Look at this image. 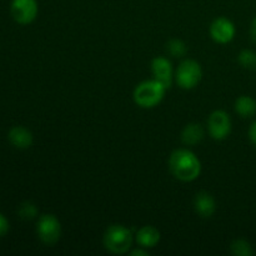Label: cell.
Listing matches in <instances>:
<instances>
[{
  "label": "cell",
  "mask_w": 256,
  "mask_h": 256,
  "mask_svg": "<svg viewBox=\"0 0 256 256\" xmlns=\"http://www.w3.org/2000/svg\"><path fill=\"white\" fill-rule=\"evenodd\" d=\"M210 35L219 44H228L235 36V25L228 18H216L210 25Z\"/></svg>",
  "instance_id": "ba28073f"
},
{
  "label": "cell",
  "mask_w": 256,
  "mask_h": 256,
  "mask_svg": "<svg viewBox=\"0 0 256 256\" xmlns=\"http://www.w3.org/2000/svg\"><path fill=\"white\" fill-rule=\"evenodd\" d=\"M130 255H132V256H146L148 252H145V250H142V249H135V250H132V252H130Z\"/></svg>",
  "instance_id": "7402d4cb"
},
{
  "label": "cell",
  "mask_w": 256,
  "mask_h": 256,
  "mask_svg": "<svg viewBox=\"0 0 256 256\" xmlns=\"http://www.w3.org/2000/svg\"><path fill=\"white\" fill-rule=\"evenodd\" d=\"M170 172L182 182H192L202 172V162L196 155L188 149H178L169 159Z\"/></svg>",
  "instance_id": "6da1fadb"
},
{
  "label": "cell",
  "mask_w": 256,
  "mask_h": 256,
  "mask_svg": "<svg viewBox=\"0 0 256 256\" xmlns=\"http://www.w3.org/2000/svg\"><path fill=\"white\" fill-rule=\"evenodd\" d=\"M9 232V222L2 214H0V236H4Z\"/></svg>",
  "instance_id": "d6986e66"
},
{
  "label": "cell",
  "mask_w": 256,
  "mask_h": 256,
  "mask_svg": "<svg viewBox=\"0 0 256 256\" xmlns=\"http://www.w3.org/2000/svg\"><path fill=\"white\" fill-rule=\"evenodd\" d=\"M208 128L212 139L224 140L232 132V120L226 112L222 110H216L209 116Z\"/></svg>",
  "instance_id": "52a82bcc"
},
{
  "label": "cell",
  "mask_w": 256,
  "mask_h": 256,
  "mask_svg": "<svg viewBox=\"0 0 256 256\" xmlns=\"http://www.w3.org/2000/svg\"><path fill=\"white\" fill-rule=\"evenodd\" d=\"M152 72L154 75V79L162 82L166 89L172 86V62L166 58H155L152 62Z\"/></svg>",
  "instance_id": "9c48e42d"
},
{
  "label": "cell",
  "mask_w": 256,
  "mask_h": 256,
  "mask_svg": "<svg viewBox=\"0 0 256 256\" xmlns=\"http://www.w3.org/2000/svg\"><path fill=\"white\" fill-rule=\"evenodd\" d=\"M39 239L46 245H54L62 235V225L58 218L52 214H45L39 218L36 224Z\"/></svg>",
  "instance_id": "5b68a950"
},
{
  "label": "cell",
  "mask_w": 256,
  "mask_h": 256,
  "mask_svg": "<svg viewBox=\"0 0 256 256\" xmlns=\"http://www.w3.org/2000/svg\"><path fill=\"white\" fill-rule=\"evenodd\" d=\"M160 242V232L159 230L155 229L154 226H142V229L138 230L136 232V242L142 248L150 249V248L156 246L158 242Z\"/></svg>",
  "instance_id": "7c38bea8"
},
{
  "label": "cell",
  "mask_w": 256,
  "mask_h": 256,
  "mask_svg": "<svg viewBox=\"0 0 256 256\" xmlns=\"http://www.w3.org/2000/svg\"><path fill=\"white\" fill-rule=\"evenodd\" d=\"M230 250L234 255L236 256H252L254 255V250H252V245L246 242V240L238 239L230 246Z\"/></svg>",
  "instance_id": "9a60e30c"
},
{
  "label": "cell",
  "mask_w": 256,
  "mask_h": 256,
  "mask_svg": "<svg viewBox=\"0 0 256 256\" xmlns=\"http://www.w3.org/2000/svg\"><path fill=\"white\" fill-rule=\"evenodd\" d=\"M204 138V129L200 124L192 122L185 126L182 132V140L185 145H196Z\"/></svg>",
  "instance_id": "4fadbf2b"
},
{
  "label": "cell",
  "mask_w": 256,
  "mask_h": 256,
  "mask_svg": "<svg viewBox=\"0 0 256 256\" xmlns=\"http://www.w3.org/2000/svg\"><path fill=\"white\" fill-rule=\"evenodd\" d=\"M166 49L168 52H170V55H172L174 58L184 56L188 52L186 44H185L182 40H179V39L170 40L166 45Z\"/></svg>",
  "instance_id": "e0dca14e"
},
{
  "label": "cell",
  "mask_w": 256,
  "mask_h": 256,
  "mask_svg": "<svg viewBox=\"0 0 256 256\" xmlns=\"http://www.w3.org/2000/svg\"><path fill=\"white\" fill-rule=\"evenodd\" d=\"M12 19L22 25H28L35 20L38 15L36 0H12L10 5Z\"/></svg>",
  "instance_id": "8992f818"
},
{
  "label": "cell",
  "mask_w": 256,
  "mask_h": 256,
  "mask_svg": "<svg viewBox=\"0 0 256 256\" xmlns=\"http://www.w3.org/2000/svg\"><path fill=\"white\" fill-rule=\"evenodd\" d=\"M235 112L242 118H252L256 114V100L252 96L242 95L235 102Z\"/></svg>",
  "instance_id": "5bb4252c"
},
{
  "label": "cell",
  "mask_w": 256,
  "mask_h": 256,
  "mask_svg": "<svg viewBox=\"0 0 256 256\" xmlns=\"http://www.w3.org/2000/svg\"><path fill=\"white\" fill-rule=\"evenodd\" d=\"M166 88L158 80H145L134 90V102L144 109L156 106L164 99Z\"/></svg>",
  "instance_id": "7a4b0ae2"
},
{
  "label": "cell",
  "mask_w": 256,
  "mask_h": 256,
  "mask_svg": "<svg viewBox=\"0 0 256 256\" xmlns=\"http://www.w3.org/2000/svg\"><path fill=\"white\" fill-rule=\"evenodd\" d=\"M132 245V234L128 228L115 224L104 234V246L112 254H125Z\"/></svg>",
  "instance_id": "3957f363"
},
{
  "label": "cell",
  "mask_w": 256,
  "mask_h": 256,
  "mask_svg": "<svg viewBox=\"0 0 256 256\" xmlns=\"http://www.w3.org/2000/svg\"><path fill=\"white\" fill-rule=\"evenodd\" d=\"M194 208L195 212L200 215L202 218H210L215 212L216 209V204L215 200L209 192H198L194 200Z\"/></svg>",
  "instance_id": "8fae6325"
},
{
  "label": "cell",
  "mask_w": 256,
  "mask_h": 256,
  "mask_svg": "<svg viewBox=\"0 0 256 256\" xmlns=\"http://www.w3.org/2000/svg\"><path fill=\"white\" fill-rule=\"evenodd\" d=\"M202 76V66L195 60H184L176 69L175 79L182 89L190 90L198 86Z\"/></svg>",
  "instance_id": "277c9868"
},
{
  "label": "cell",
  "mask_w": 256,
  "mask_h": 256,
  "mask_svg": "<svg viewBox=\"0 0 256 256\" xmlns=\"http://www.w3.org/2000/svg\"><path fill=\"white\" fill-rule=\"evenodd\" d=\"M250 36H252V40L256 44V16L252 22V26H250Z\"/></svg>",
  "instance_id": "44dd1931"
},
{
  "label": "cell",
  "mask_w": 256,
  "mask_h": 256,
  "mask_svg": "<svg viewBox=\"0 0 256 256\" xmlns=\"http://www.w3.org/2000/svg\"><path fill=\"white\" fill-rule=\"evenodd\" d=\"M249 139L250 142H252V144L256 146V122H254L252 124V126H250L249 129Z\"/></svg>",
  "instance_id": "ffe728a7"
},
{
  "label": "cell",
  "mask_w": 256,
  "mask_h": 256,
  "mask_svg": "<svg viewBox=\"0 0 256 256\" xmlns=\"http://www.w3.org/2000/svg\"><path fill=\"white\" fill-rule=\"evenodd\" d=\"M238 60H239L242 66H244L245 69L256 70V52H252V50L245 49L240 52Z\"/></svg>",
  "instance_id": "2e32d148"
},
{
  "label": "cell",
  "mask_w": 256,
  "mask_h": 256,
  "mask_svg": "<svg viewBox=\"0 0 256 256\" xmlns=\"http://www.w3.org/2000/svg\"><path fill=\"white\" fill-rule=\"evenodd\" d=\"M8 139L12 146L20 150L30 148L34 142L32 132L24 126H12L8 132Z\"/></svg>",
  "instance_id": "30bf717a"
},
{
  "label": "cell",
  "mask_w": 256,
  "mask_h": 256,
  "mask_svg": "<svg viewBox=\"0 0 256 256\" xmlns=\"http://www.w3.org/2000/svg\"><path fill=\"white\" fill-rule=\"evenodd\" d=\"M18 214H19L20 219L22 220H32L36 218L38 215V208L35 206L32 202H25L18 209Z\"/></svg>",
  "instance_id": "ac0fdd59"
}]
</instances>
